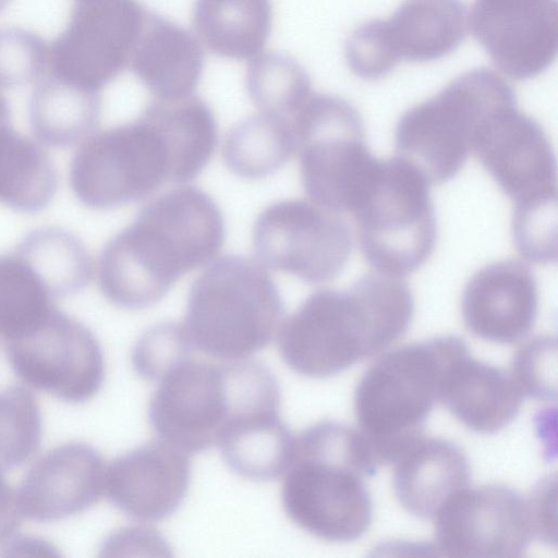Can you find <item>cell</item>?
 Masks as SVG:
<instances>
[{
    "label": "cell",
    "instance_id": "obj_25",
    "mask_svg": "<svg viewBox=\"0 0 558 558\" xmlns=\"http://www.w3.org/2000/svg\"><path fill=\"white\" fill-rule=\"evenodd\" d=\"M101 112L99 92L46 74L28 101L31 129L43 144L69 147L90 136Z\"/></svg>",
    "mask_w": 558,
    "mask_h": 558
},
{
    "label": "cell",
    "instance_id": "obj_5",
    "mask_svg": "<svg viewBox=\"0 0 558 558\" xmlns=\"http://www.w3.org/2000/svg\"><path fill=\"white\" fill-rule=\"evenodd\" d=\"M283 312L265 268L245 256L227 255L193 281L183 327L195 350L235 362L271 342Z\"/></svg>",
    "mask_w": 558,
    "mask_h": 558
},
{
    "label": "cell",
    "instance_id": "obj_31",
    "mask_svg": "<svg viewBox=\"0 0 558 558\" xmlns=\"http://www.w3.org/2000/svg\"><path fill=\"white\" fill-rule=\"evenodd\" d=\"M245 86L259 112L287 119L294 118L311 96V78L292 57L274 51L250 60Z\"/></svg>",
    "mask_w": 558,
    "mask_h": 558
},
{
    "label": "cell",
    "instance_id": "obj_37",
    "mask_svg": "<svg viewBox=\"0 0 558 558\" xmlns=\"http://www.w3.org/2000/svg\"><path fill=\"white\" fill-rule=\"evenodd\" d=\"M556 338L538 336L517 352L511 376L522 391L537 400H556Z\"/></svg>",
    "mask_w": 558,
    "mask_h": 558
},
{
    "label": "cell",
    "instance_id": "obj_19",
    "mask_svg": "<svg viewBox=\"0 0 558 558\" xmlns=\"http://www.w3.org/2000/svg\"><path fill=\"white\" fill-rule=\"evenodd\" d=\"M105 462L92 446L70 441L41 456L16 492L23 517L49 522L81 513L104 493Z\"/></svg>",
    "mask_w": 558,
    "mask_h": 558
},
{
    "label": "cell",
    "instance_id": "obj_18",
    "mask_svg": "<svg viewBox=\"0 0 558 558\" xmlns=\"http://www.w3.org/2000/svg\"><path fill=\"white\" fill-rule=\"evenodd\" d=\"M190 480L187 453L160 439L113 459L105 472L104 492L126 517L155 522L180 507Z\"/></svg>",
    "mask_w": 558,
    "mask_h": 558
},
{
    "label": "cell",
    "instance_id": "obj_3",
    "mask_svg": "<svg viewBox=\"0 0 558 558\" xmlns=\"http://www.w3.org/2000/svg\"><path fill=\"white\" fill-rule=\"evenodd\" d=\"M378 465L360 433L325 420L294 437L281 487L287 517L313 536L348 543L363 536L373 519L365 478Z\"/></svg>",
    "mask_w": 558,
    "mask_h": 558
},
{
    "label": "cell",
    "instance_id": "obj_27",
    "mask_svg": "<svg viewBox=\"0 0 558 558\" xmlns=\"http://www.w3.org/2000/svg\"><path fill=\"white\" fill-rule=\"evenodd\" d=\"M58 187L52 160L34 140L0 125V204L20 213L45 209Z\"/></svg>",
    "mask_w": 558,
    "mask_h": 558
},
{
    "label": "cell",
    "instance_id": "obj_9",
    "mask_svg": "<svg viewBox=\"0 0 558 558\" xmlns=\"http://www.w3.org/2000/svg\"><path fill=\"white\" fill-rule=\"evenodd\" d=\"M428 180L401 157L380 160L354 210L361 251L377 271L404 276L430 256L437 234Z\"/></svg>",
    "mask_w": 558,
    "mask_h": 558
},
{
    "label": "cell",
    "instance_id": "obj_33",
    "mask_svg": "<svg viewBox=\"0 0 558 558\" xmlns=\"http://www.w3.org/2000/svg\"><path fill=\"white\" fill-rule=\"evenodd\" d=\"M40 408L29 389L12 385L0 391V470L17 468L37 451L41 440Z\"/></svg>",
    "mask_w": 558,
    "mask_h": 558
},
{
    "label": "cell",
    "instance_id": "obj_35",
    "mask_svg": "<svg viewBox=\"0 0 558 558\" xmlns=\"http://www.w3.org/2000/svg\"><path fill=\"white\" fill-rule=\"evenodd\" d=\"M194 347L183 325L160 323L147 329L132 350V364L144 379H158L177 362L192 356Z\"/></svg>",
    "mask_w": 558,
    "mask_h": 558
},
{
    "label": "cell",
    "instance_id": "obj_4",
    "mask_svg": "<svg viewBox=\"0 0 558 558\" xmlns=\"http://www.w3.org/2000/svg\"><path fill=\"white\" fill-rule=\"evenodd\" d=\"M468 350L459 337H437L391 350L364 373L355 390L354 411L378 466L393 463L423 436L426 418L439 401L446 369Z\"/></svg>",
    "mask_w": 558,
    "mask_h": 558
},
{
    "label": "cell",
    "instance_id": "obj_12",
    "mask_svg": "<svg viewBox=\"0 0 558 558\" xmlns=\"http://www.w3.org/2000/svg\"><path fill=\"white\" fill-rule=\"evenodd\" d=\"M253 250L260 263L306 283L335 279L352 250L351 232L339 214L304 199L267 206L253 227Z\"/></svg>",
    "mask_w": 558,
    "mask_h": 558
},
{
    "label": "cell",
    "instance_id": "obj_38",
    "mask_svg": "<svg viewBox=\"0 0 558 558\" xmlns=\"http://www.w3.org/2000/svg\"><path fill=\"white\" fill-rule=\"evenodd\" d=\"M555 477L547 476L539 482L537 487L527 498L533 526L534 536L548 544L555 538Z\"/></svg>",
    "mask_w": 558,
    "mask_h": 558
},
{
    "label": "cell",
    "instance_id": "obj_17",
    "mask_svg": "<svg viewBox=\"0 0 558 558\" xmlns=\"http://www.w3.org/2000/svg\"><path fill=\"white\" fill-rule=\"evenodd\" d=\"M557 17V0H475L468 23L502 73L527 80L556 58Z\"/></svg>",
    "mask_w": 558,
    "mask_h": 558
},
{
    "label": "cell",
    "instance_id": "obj_28",
    "mask_svg": "<svg viewBox=\"0 0 558 558\" xmlns=\"http://www.w3.org/2000/svg\"><path fill=\"white\" fill-rule=\"evenodd\" d=\"M145 109L165 132L175 163L177 183L197 177L210 160L218 128L210 107L193 94L155 98Z\"/></svg>",
    "mask_w": 558,
    "mask_h": 558
},
{
    "label": "cell",
    "instance_id": "obj_10",
    "mask_svg": "<svg viewBox=\"0 0 558 558\" xmlns=\"http://www.w3.org/2000/svg\"><path fill=\"white\" fill-rule=\"evenodd\" d=\"M466 29L462 0H404L389 19L367 21L351 33L345 61L354 75L378 80L403 60L427 62L453 52Z\"/></svg>",
    "mask_w": 558,
    "mask_h": 558
},
{
    "label": "cell",
    "instance_id": "obj_23",
    "mask_svg": "<svg viewBox=\"0 0 558 558\" xmlns=\"http://www.w3.org/2000/svg\"><path fill=\"white\" fill-rule=\"evenodd\" d=\"M129 68L155 98L182 97L201 81L204 52L190 31L149 11Z\"/></svg>",
    "mask_w": 558,
    "mask_h": 558
},
{
    "label": "cell",
    "instance_id": "obj_16",
    "mask_svg": "<svg viewBox=\"0 0 558 558\" xmlns=\"http://www.w3.org/2000/svg\"><path fill=\"white\" fill-rule=\"evenodd\" d=\"M472 150L515 206L557 198V167L541 124L520 111L517 101L489 116Z\"/></svg>",
    "mask_w": 558,
    "mask_h": 558
},
{
    "label": "cell",
    "instance_id": "obj_32",
    "mask_svg": "<svg viewBox=\"0 0 558 558\" xmlns=\"http://www.w3.org/2000/svg\"><path fill=\"white\" fill-rule=\"evenodd\" d=\"M54 299L17 252L0 255V343L34 328L54 307Z\"/></svg>",
    "mask_w": 558,
    "mask_h": 558
},
{
    "label": "cell",
    "instance_id": "obj_15",
    "mask_svg": "<svg viewBox=\"0 0 558 558\" xmlns=\"http://www.w3.org/2000/svg\"><path fill=\"white\" fill-rule=\"evenodd\" d=\"M434 519L436 543L446 556L521 557L534 537L529 500L501 484L460 490Z\"/></svg>",
    "mask_w": 558,
    "mask_h": 558
},
{
    "label": "cell",
    "instance_id": "obj_29",
    "mask_svg": "<svg viewBox=\"0 0 558 558\" xmlns=\"http://www.w3.org/2000/svg\"><path fill=\"white\" fill-rule=\"evenodd\" d=\"M296 150L293 122L259 112L230 129L222 157L235 175L257 180L281 169Z\"/></svg>",
    "mask_w": 558,
    "mask_h": 558
},
{
    "label": "cell",
    "instance_id": "obj_26",
    "mask_svg": "<svg viewBox=\"0 0 558 558\" xmlns=\"http://www.w3.org/2000/svg\"><path fill=\"white\" fill-rule=\"evenodd\" d=\"M294 435L279 410L247 415L230 425L218 438L226 464L238 475L258 482L283 474L290 463Z\"/></svg>",
    "mask_w": 558,
    "mask_h": 558
},
{
    "label": "cell",
    "instance_id": "obj_13",
    "mask_svg": "<svg viewBox=\"0 0 558 558\" xmlns=\"http://www.w3.org/2000/svg\"><path fill=\"white\" fill-rule=\"evenodd\" d=\"M15 375L69 403L93 398L105 379L101 347L83 323L56 306L34 328L4 343Z\"/></svg>",
    "mask_w": 558,
    "mask_h": 558
},
{
    "label": "cell",
    "instance_id": "obj_22",
    "mask_svg": "<svg viewBox=\"0 0 558 558\" xmlns=\"http://www.w3.org/2000/svg\"><path fill=\"white\" fill-rule=\"evenodd\" d=\"M523 397L511 375L472 357L468 350L446 369L439 401L470 429L494 434L513 421Z\"/></svg>",
    "mask_w": 558,
    "mask_h": 558
},
{
    "label": "cell",
    "instance_id": "obj_40",
    "mask_svg": "<svg viewBox=\"0 0 558 558\" xmlns=\"http://www.w3.org/2000/svg\"><path fill=\"white\" fill-rule=\"evenodd\" d=\"M10 123V107L8 100L0 94V124Z\"/></svg>",
    "mask_w": 558,
    "mask_h": 558
},
{
    "label": "cell",
    "instance_id": "obj_21",
    "mask_svg": "<svg viewBox=\"0 0 558 558\" xmlns=\"http://www.w3.org/2000/svg\"><path fill=\"white\" fill-rule=\"evenodd\" d=\"M393 490L400 505L420 519H434L457 493L469 487L471 470L450 440L421 436L395 460Z\"/></svg>",
    "mask_w": 558,
    "mask_h": 558
},
{
    "label": "cell",
    "instance_id": "obj_1",
    "mask_svg": "<svg viewBox=\"0 0 558 558\" xmlns=\"http://www.w3.org/2000/svg\"><path fill=\"white\" fill-rule=\"evenodd\" d=\"M225 236L221 210L206 192L193 185L169 190L106 243L98 259L100 290L121 308L149 307L186 272L214 259Z\"/></svg>",
    "mask_w": 558,
    "mask_h": 558
},
{
    "label": "cell",
    "instance_id": "obj_41",
    "mask_svg": "<svg viewBox=\"0 0 558 558\" xmlns=\"http://www.w3.org/2000/svg\"><path fill=\"white\" fill-rule=\"evenodd\" d=\"M11 0H0V12L10 3Z\"/></svg>",
    "mask_w": 558,
    "mask_h": 558
},
{
    "label": "cell",
    "instance_id": "obj_30",
    "mask_svg": "<svg viewBox=\"0 0 558 558\" xmlns=\"http://www.w3.org/2000/svg\"><path fill=\"white\" fill-rule=\"evenodd\" d=\"M15 252L36 270L54 300L82 291L92 280L93 262L84 244L59 227L33 230Z\"/></svg>",
    "mask_w": 558,
    "mask_h": 558
},
{
    "label": "cell",
    "instance_id": "obj_8",
    "mask_svg": "<svg viewBox=\"0 0 558 558\" xmlns=\"http://www.w3.org/2000/svg\"><path fill=\"white\" fill-rule=\"evenodd\" d=\"M69 178L82 204L108 210L142 201L166 182L175 183V165L162 129L144 109L136 120L84 140Z\"/></svg>",
    "mask_w": 558,
    "mask_h": 558
},
{
    "label": "cell",
    "instance_id": "obj_39",
    "mask_svg": "<svg viewBox=\"0 0 558 558\" xmlns=\"http://www.w3.org/2000/svg\"><path fill=\"white\" fill-rule=\"evenodd\" d=\"M22 518L16 492L12 489L0 470V545L13 536Z\"/></svg>",
    "mask_w": 558,
    "mask_h": 558
},
{
    "label": "cell",
    "instance_id": "obj_2",
    "mask_svg": "<svg viewBox=\"0 0 558 558\" xmlns=\"http://www.w3.org/2000/svg\"><path fill=\"white\" fill-rule=\"evenodd\" d=\"M414 299L398 276L372 272L349 290L320 289L280 326L278 350L295 373L337 375L401 338L412 322Z\"/></svg>",
    "mask_w": 558,
    "mask_h": 558
},
{
    "label": "cell",
    "instance_id": "obj_20",
    "mask_svg": "<svg viewBox=\"0 0 558 558\" xmlns=\"http://www.w3.org/2000/svg\"><path fill=\"white\" fill-rule=\"evenodd\" d=\"M538 311L537 282L519 260L492 263L468 281L461 300L465 327L490 342L511 344L527 336Z\"/></svg>",
    "mask_w": 558,
    "mask_h": 558
},
{
    "label": "cell",
    "instance_id": "obj_6",
    "mask_svg": "<svg viewBox=\"0 0 558 558\" xmlns=\"http://www.w3.org/2000/svg\"><path fill=\"white\" fill-rule=\"evenodd\" d=\"M515 99L498 73L486 68L468 71L401 116L395 132L399 157L429 183L447 182L463 167L485 120Z\"/></svg>",
    "mask_w": 558,
    "mask_h": 558
},
{
    "label": "cell",
    "instance_id": "obj_11",
    "mask_svg": "<svg viewBox=\"0 0 558 558\" xmlns=\"http://www.w3.org/2000/svg\"><path fill=\"white\" fill-rule=\"evenodd\" d=\"M148 12L137 0H74L50 47L48 73L100 93L129 68Z\"/></svg>",
    "mask_w": 558,
    "mask_h": 558
},
{
    "label": "cell",
    "instance_id": "obj_14",
    "mask_svg": "<svg viewBox=\"0 0 558 558\" xmlns=\"http://www.w3.org/2000/svg\"><path fill=\"white\" fill-rule=\"evenodd\" d=\"M231 363L183 359L159 379L148 420L160 439L186 453L216 445L233 407Z\"/></svg>",
    "mask_w": 558,
    "mask_h": 558
},
{
    "label": "cell",
    "instance_id": "obj_34",
    "mask_svg": "<svg viewBox=\"0 0 558 558\" xmlns=\"http://www.w3.org/2000/svg\"><path fill=\"white\" fill-rule=\"evenodd\" d=\"M50 49L36 33L20 28L0 29V88L38 82L48 72Z\"/></svg>",
    "mask_w": 558,
    "mask_h": 558
},
{
    "label": "cell",
    "instance_id": "obj_24",
    "mask_svg": "<svg viewBox=\"0 0 558 558\" xmlns=\"http://www.w3.org/2000/svg\"><path fill=\"white\" fill-rule=\"evenodd\" d=\"M272 24L271 0H195L193 26L213 53L251 60L263 52Z\"/></svg>",
    "mask_w": 558,
    "mask_h": 558
},
{
    "label": "cell",
    "instance_id": "obj_36",
    "mask_svg": "<svg viewBox=\"0 0 558 558\" xmlns=\"http://www.w3.org/2000/svg\"><path fill=\"white\" fill-rule=\"evenodd\" d=\"M557 198L515 206L512 219L513 242L526 259L556 262Z\"/></svg>",
    "mask_w": 558,
    "mask_h": 558
},
{
    "label": "cell",
    "instance_id": "obj_7",
    "mask_svg": "<svg viewBox=\"0 0 558 558\" xmlns=\"http://www.w3.org/2000/svg\"><path fill=\"white\" fill-rule=\"evenodd\" d=\"M294 126L306 195L336 214H353L380 165L366 146L359 111L341 97L312 93Z\"/></svg>",
    "mask_w": 558,
    "mask_h": 558
}]
</instances>
